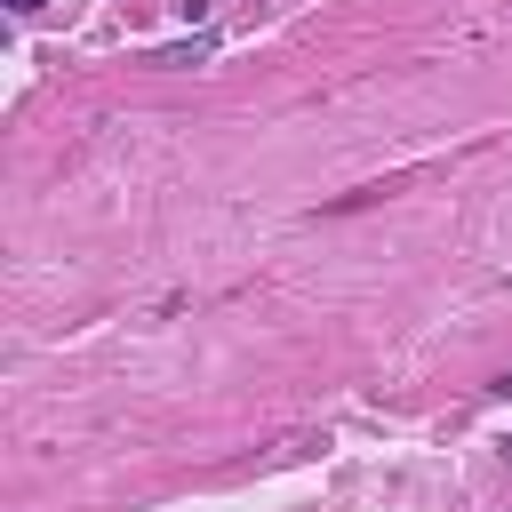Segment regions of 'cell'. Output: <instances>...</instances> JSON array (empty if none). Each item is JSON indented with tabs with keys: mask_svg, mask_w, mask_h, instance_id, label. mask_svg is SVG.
Segmentation results:
<instances>
[{
	"mask_svg": "<svg viewBox=\"0 0 512 512\" xmlns=\"http://www.w3.org/2000/svg\"><path fill=\"white\" fill-rule=\"evenodd\" d=\"M176 16H184V24H200V16H208V0H176Z\"/></svg>",
	"mask_w": 512,
	"mask_h": 512,
	"instance_id": "7a4b0ae2",
	"label": "cell"
},
{
	"mask_svg": "<svg viewBox=\"0 0 512 512\" xmlns=\"http://www.w3.org/2000/svg\"><path fill=\"white\" fill-rule=\"evenodd\" d=\"M40 8H48V0H8V16H40Z\"/></svg>",
	"mask_w": 512,
	"mask_h": 512,
	"instance_id": "3957f363",
	"label": "cell"
},
{
	"mask_svg": "<svg viewBox=\"0 0 512 512\" xmlns=\"http://www.w3.org/2000/svg\"><path fill=\"white\" fill-rule=\"evenodd\" d=\"M208 48H216V40H208V32H192V40H176V48H160V64H208Z\"/></svg>",
	"mask_w": 512,
	"mask_h": 512,
	"instance_id": "6da1fadb",
	"label": "cell"
},
{
	"mask_svg": "<svg viewBox=\"0 0 512 512\" xmlns=\"http://www.w3.org/2000/svg\"><path fill=\"white\" fill-rule=\"evenodd\" d=\"M496 392H504V400H512V376H496Z\"/></svg>",
	"mask_w": 512,
	"mask_h": 512,
	"instance_id": "277c9868",
	"label": "cell"
}]
</instances>
